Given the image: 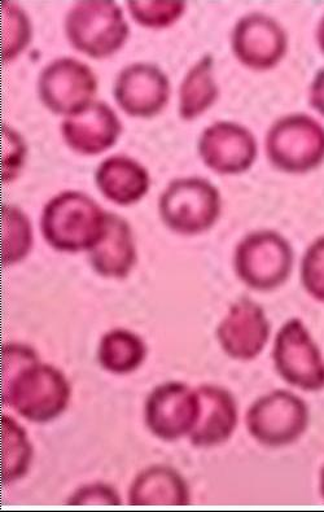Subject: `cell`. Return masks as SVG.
Segmentation results:
<instances>
[{"instance_id": "27", "label": "cell", "mask_w": 324, "mask_h": 512, "mask_svg": "<svg viewBox=\"0 0 324 512\" xmlns=\"http://www.w3.org/2000/svg\"><path fill=\"white\" fill-rule=\"evenodd\" d=\"M26 159V144L17 131L3 129V179L11 182L20 173Z\"/></svg>"}, {"instance_id": "17", "label": "cell", "mask_w": 324, "mask_h": 512, "mask_svg": "<svg viewBox=\"0 0 324 512\" xmlns=\"http://www.w3.org/2000/svg\"><path fill=\"white\" fill-rule=\"evenodd\" d=\"M90 264L104 278L124 279L137 264L133 230L116 213H107V227L99 243L89 251Z\"/></svg>"}, {"instance_id": "24", "label": "cell", "mask_w": 324, "mask_h": 512, "mask_svg": "<svg viewBox=\"0 0 324 512\" xmlns=\"http://www.w3.org/2000/svg\"><path fill=\"white\" fill-rule=\"evenodd\" d=\"M32 41V24L19 4L3 3V60L10 63Z\"/></svg>"}, {"instance_id": "1", "label": "cell", "mask_w": 324, "mask_h": 512, "mask_svg": "<svg viewBox=\"0 0 324 512\" xmlns=\"http://www.w3.org/2000/svg\"><path fill=\"white\" fill-rule=\"evenodd\" d=\"M72 389L67 376L39 360L29 345L3 347V402L34 423H48L67 410Z\"/></svg>"}, {"instance_id": "26", "label": "cell", "mask_w": 324, "mask_h": 512, "mask_svg": "<svg viewBox=\"0 0 324 512\" xmlns=\"http://www.w3.org/2000/svg\"><path fill=\"white\" fill-rule=\"evenodd\" d=\"M300 273L305 291L324 304V236L315 240L305 252Z\"/></svg>"}, {"instance_id": "11", "label": "cell", "mask_w": 324, "mask_h": 512, "mask_svg": "<svg viewBox=\"0 0 324 512\" xmlns=\"http://www.w3.org/2000/svg\"><path fill=\"white\" fill-rule=\"evenodd\" d=\"M172 87L168 76L155 64L134 63L118 74L113 96L131 117L152 118L168 105Z\"/></svg>"}, {"instance_id": "30", "label": "cell", "mask_w": 324, "mask_h": 512, "mask_svg": "<svg viewBox=\"0 0 324 512\" xmlns=\"http://www.w3.org/2000/svg\"><path fill=\"white\" fill-rule=\"evenodd\" d=\"M318 42L319 46H321L322 51L324 52V19L321 21V25H319Z\"/></svg>"}, {"instance_id": "3", "label": "cell", "mask_w": 324, "mask_h": 512, "mask_svg": "<svg viewBox=\"0 0 324 512\" xmlns=\"http://www.w3.org/2000/svg\"><path fill=\"white\" fill-rule=\"evenodd\" d=\"M65 34L78 52L105 59L124 47L130 35L124 12L115 2H80L65 17Z\"/></svg>"}, {"instance_id": "18", "label": "cell", "mask_w": 324, "mask_h": 512, "mask_svg": "<svg viewBox=\"0 0 324 512\" xmlns=\"http://www.w3.org/2000/svg\"><path fill=\"white\" fill-rule=\"evenodd\" d=\"M100 192L112 203L128 207L146 196L151 186L150 173L137 160L124 155L108 157L95 172Z\"/></svg>"}, {"instance_id": "10", "label": "cell", "mask_w": 324, "mask_h": 512, "mask_svg": "<svg viewBox=\"0 0 324 512\" xmlns=\"http://www.w3.org/2000/svg\"><path fill=\"white\" fill-rule=\"evenodd\" d=\"M200 415L199 393L181 382H168L153 389L144 405V420L153 436L177 441L190 436Z\"/></svg>"}, {"instance_id": "9", "label": "cell", "mask_w": 324, "mask_h": 512, "mask_svg": "<svg viewBox=\"0 0 324 512\" xmlns=\"http://www.w3.org/2000/svg\"><path fill=\"white\" fill-rule=\"evenodd\" d=\"M96 91L93 69L74 58L56 59L39 74V99L54 115L68 117L82 111L94 102Z\"/></svg>"}, {"instance_id": "2", "label": "cell", "mask_w": 324, "mask_h": 512, "mask_svg": "<svg viewBox=\"0 0 324 512\" xmlns=\"http://www.w3.org/2000/svg\"><path fill=\"white\" fill-rule=\"evenodd\" d=\"M107 213L83 192H60L43 208V238L59 252H89L104 235Z\"/></svg>"}, {"instance_id": "14", "label": "cell", "mask_w": 324, "mask_h": 512, "mask_svg": "<svg viewBox=\"0 0 324 512\" xmlns=\"http://www.w3.org/2000/svg\"><path fill=\"white\" fill-rule=\"evenodd\" d=\"M270 332V322L262 306L242 297L218 326L217 339L232 360L252 361L265 349Z\"/></svg>"}, {"instance_id": "6", "label": "cell", "mask_w": 324, "mask_h": 512, "mask_svg": "<svg viewBox=\"0 0 324 512\" xmlns=\"http://www.w3.org/2000/svg\"><path fill=\"white\" fill-rule=\"evenodd\" d=\"M266 153L284 173L310 172L324 160V129L309 116L280 118L266 135Z\"/></svg>"}, {"instance_id": "22", "label": "cell", "mask_w": 324, "mask_h": 512, "mask_svg": "<svg viewBox=\"0 0 324 512\" xmlns=\"http://www.w3.org/2000/svg\"><path fill=\"white\" fill-rule=\"evenodd\" d=\"M3 483L23 479L28 474L33 459V446L23 427L4 415L3 419Z\"/></svg>"}, {"instance_id": "23", "label": "cell", "mask_w": 324, "mask_h": 512, "mask_svg": "<svg viewBox=\"0 0 324 512\" xmlns=\"http://www.w3.org/2000/svg\"><path fill=\"white\" fill-rule=\"evenodd\" d=\"M33 247V229L28 216L16 205L3 207V264H19Z\"/></svg>"}, {"instance_id": "13", "label": "cell", "mask_w": 324, "mask_h": 512, "mask_svg": "<svg viewBox=\"0 0 324 512\" xmlns=\"http://www.w3.org/2000/svg\"><path fill=\"white\" fill-rule=\"evenodd\" d=\"M232 51L245 67L269 70L286 55L287 34L273 17L251 13L236 23Z\"/></svg>"}, {"instance_id": "20", "label": "cell", "mask_w": 324, "mask_h": 512, "mask_svg": "<svg viewBox=\"0 0 324 512\" xmlns=\"http://www.w3.org/2000/svg\"><path fill=\"white\" fill-rule=\"evenodd\" d=\"M213 67V56L205 55L188 70L179 89V116L183 120H195L216 103L218 86Z\"/></svg>"}, {"instance_id": "19", "label": "cell", "mask_w": 324, "mask_h": 512, "mask_svg": "<svg viewBox=\"0 0 324 512\" xmlns=\"http://www.w3.org/2000/svg\"><path fill=\"white\" fill-rule=\"evenodd\" d=\"M190 502L187 481L169 466L146 468L129 489L130 506H187Z\"/></svg>"}, {"instance_id": "4", "label": "cell", "mask_w": 324, "mask_h": 512, "mask_svg": "<svg viewBox=\"0 0 324 512\" xmlns=\"http://www.w3.org/2000/svg\"><path fill=\"white\" fill-rule=\"evenodd\" d=\"M221 209L220 192L207 179L199 177L174 179L159 200L162 222L181 235H199L212 229Z\"/></svg>"}, {"instance_id": "28", "label": "cell", "mask_w": 324, "mask_h": 512, "mask_svg": "<svg viewBox=\"0 0 324 512\" xmlns=\"http://www.w3.org/2000/svg\"><path fill=\"white\" fill-rule=\"evenodd\" d=\"M121 503L117 490L104 483L85 485L77 489L67 501L69 506H121Z\"/></svg>"}, {"instance_id": "15", "label": "cell", "mask_w": 324, "mask_h": 512, "mask_svg": "<svg viewBox=\"0 0 324 512\" xmlns=\"http://www.w3.org/2000/svg\"><path fill=\"white\" fill-rule=\"evenodd\" d=\"M121 131V121L116 112L99 100L68 116L61 124V135L70 150L86 156L111 150Z\"/></svg>"}, {"instance_id": "7", "label": "cell", "mask_w": 324, "mask_h": 512, "mask_svg": "<svg viewBox=\"0 0 324 512\" xmlns=\"http://www.w3.org/2000/svg\"><path fill=\"white\" fill-rule=\"evenodd\" d=\"M309 419L308 405L301 397L278 389L253 402L245 423L257 443L267 448H283L304 435Z\"/></svg>"}, {"instance_id": "5", "label": "cell", "mask_w": 324, "mask_h": 512, "mask_svg": "<svg viewBox=\"0 0 324 512\" xmlns=\"http://www.w3.org/2000/svg\"><path fill=\"white\" fill-rule=\"evenodd\" d=\"M295 253L284 236L271 230L256 231L238 244L234 266L245 286L270 292L291 277Z\"/></svg>"}, {"instance_id": "8", "label": "cell", "mask_w": 324, "mask_h": 512, "mask_svg": "<svg viewBox=\"0 0 324 512\" xmlns=\"http://www.w3.org/2000/svg\"><path fill=\"white\" fill-rule=\"evenodd\" d=\"M275 370L287 384L305 392L324 389V360L321 350L299 318L284 323L275 338Z\"/></svg>"}, {"instance_id": "25", "label": "cell", "mask_w": 324, "mask_h": 512, "mask_svg": "<svg viewBox=\"0 0 324 512\" xmlns=\"http://www.w3.org/2000/svg\"><path fill=\"white\" fill-rule=\"evenodd\" d=\"M135 23L150 29H165L177 23L186 11L185 2H152L131 0L128 2Z\"/></svg>"}, {"instance_id": "31", "label": "cell", "mask_w": 324, "mask_h": 512, "mask_svg": "<svg viewBox=\"0 0 324 512\" xmlns=\"http://www.w3.org/2000/svg\"><path fill=\"white\" fill-rule=\"evenodd\" d=\"M319 490H321V496L324 501V466L321 471V479H319Z\"/></svg>"}, {"instance_id": "29", "label": "cell", "mask_w": 324, "mask_h": 512, "mask_svg": "<svg viewBox=\"0 0 324 512\" xmlns=\"http://www.w3.org/2000/svg\"><path fill=\"white\" fill-rule=\"evenodd\" d=\"M310 104L324 116V69L315 77L312 87H310Z\"/></svg>"}, {"instance_id": "21", "label": "cell", "mask_w": 324, "mask_h": 512, "mask_svg": "<svg viewBox=\"0 0 324 512\" xmlns=\"http://www.w3.org/2000/svg\"><path fill=\"white\" fill-rule=\"evenodd\" d=\"M146 357L147 348L143 340L124 328L109 331L99 344V363L111 374L134 373L142 366Z\"/></svg>"}, {"instance_id": "12", "label": "cell", "mask_w": 324, "mask_h": 512, "mask_svg": "<svg viewBox=\"0 0 324 512\" xmlns=\"http://www.w3.org/2000/svg\"><path fill=\"white\" fill-rule=\"evenodd\" d=\"M203 163L220 174H240L257 159L255 135L235 122L220 121L203 131L199 140Z\"/></svg>"}, {"instance_id": "16", "label": "cell", "mask_w": 324, "mask_h": 512, "mask_svg": "<svg viewBox=\"0 0 324 512\" xmlns=\"http://www.w3.org/2000/svg\"><path fill=\"white\" fill-rule=\"evenodd\" d=\"M200 398V415L191 444L196 448H214L230 440L238 427V405L227 389L218 385L204 384L196 389Z\"/></svg>"}]
</instances>
